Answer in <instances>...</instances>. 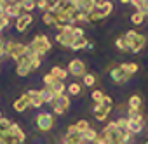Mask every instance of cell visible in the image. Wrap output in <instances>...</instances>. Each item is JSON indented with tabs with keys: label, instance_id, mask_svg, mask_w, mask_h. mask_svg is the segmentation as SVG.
Listing matches in <instances>:
<instances>
[{
	"label": "cell",
	"instance_id": "cell-25",
	"mask_svg": "<svg viewBox=\"0 0 148 144\" xmlns=\"http://www.w3.org/2000/svg\"><path fill=\"white\" fill-rule=\"evenodd\" d=\"M66 90H68L70 96H80V92H82V85H80L79 82H71L70 85H66Z\"/></svg>",
	"mask_w": 148,
	"mask_h": 144
},
{
	"label": "cell",
	"instance_id": "cell-46",
	"mask_svg": "<svg viewBox=\"0 0 148 144\" xmlns=\"http://www.w3.org/2000/svg\"><path fill=\"white\" fill-rule=\"evenodd\" d=\"M2 16H4V14H0V18H2Z\"/></svg>",
	"mask_w": 148,
	"mask_h": 144
},
{
	"label": "cell",
	"instance_id": "cell-35",
	"mask_svg": "<svg viewBox=\"0 0 148 144\" xmlns=\"http://www.w3.org/2000/svg\"><path fill=\"white\" fill-rule=\"evenodd\" d=\"M82 80H84V85H86V87H92V85L96 84V77L91 75V73H86V75L82 77Z\"/></svg>",
	"mask_w": 148,
	"mask_h": 144
},
{
	"label": "cell",
	"instance_id": "cell-39",
	"mask_svg": "<svg viewBox=\"0 0 148 144\" xmlns=\"http://www.w3.org/2000/svg\"><path fill=\"white\" fill-rule=\"evenodd\" d=\"M30 56H32V54H30ZM40 62H42V59H38V57H35V56H32V71L38 69Z\"/></svg>",
	"mask_w": 148,
	"mask_h": 144
},
{
	"label": "cell",
	"instance_id": "cell-14",
	"mask_svg": "<svg viewBox=\"0 0 148 144\" xmlns=\"http://www.w3.org/2000/svg\"><path fill=\"white\" fill-rule=\"evenodd\" d=\"M32 23H33V16H32V14H21V16L16 19V31L25 33Z\"/></svg>",
	"mask_w": 148,
	"mask_h": 144
},
{
	"label": "cell",
	"instance_id": "cell-4",
	"mask_svg": "<svg viewBox=\"0 0 148 144\" xmlns=\"http://www.w3.org/2000/svg\"><path fill=\"white\" fill-rule=\"evenodd\" d=\"M35 125H37L38 130L49 132V130L54 127V115H52V113H47V111L38 113V115L35 116Z\"/></svg>",
	"mask_w": 148,
	"mask_h": 144
},
{
	"label": "cell",
	"instance_id": "cell-45",
	"mask_svg": "<svg viewBox=\"0 0 148 144\" xmlns=\"http://www.w3.org/2000/svg\"><path fill=\"white\" fill-rule=\"evenodd\" d=\"M143 144H148V141H146V142H143Z\"/></svg>",
	"mask_w": 148,
	"mask_h": 144
},
{
	"label": "cell",
	"instance_id": "cell-26",
	"mask_svg": "<svg viewBox=\"0 0 148 144\" xmlns=\"http://www.w3.org/2000/svg\"><path fill=\"white\" fill-rule=\"evenodd\" d=\"M51 90H52V94L58 97V96H63V94L66 92V85H64V82H59V80H58V82L51 87Z\"/></svg>",
	"mask_w": 148,
	"mask_h": 144
},
{
	"label": "cell",
	"instance_id": "cell-11",
	"mask_svg": "<svg viewBox=\"0 0 148 144\" xmlns=\"http://www.w3.org/2000/svg\"><path fill=\"white\" fill-rule=\"evenodd\" d=\"M5 135H9V137H12V139H16V142L18 144H23L25 141H26V134L21 130V127L18 125V123H11V127H9V130H7V134Z\"/></svg>",
	"mask_w": 148,
	"mask_h": 144
},
{
	"label": "cell",
	"instance_id": "cell-38",
	"mask_svg": "<svg viewBox=\"0 0 148 144\" xmlns=\"http://www.w3.org/2000/svg\"><path fill=\"white\" fill-rule=\"evenodd\" d=\"M49 4H51V2H47V0H38V2H37V9H40L42 12H47Z\"/></svg>",
	"mask_w": 148,
	"mask_h": 144
},
{
	"label": "cell",
	"instance_id": "cell-28",
	"mask_svg": "<svg viewBox=\"0 0 148 144\" xmlns=\"http://www.w3.org/2000/svg\"><path fill=\"white\" fill-rule=\"evenodd\" d=\"M103 97H105V92L99 90V89H94V90L91 92V99L94 101V104H99V103L103 101Z\"/></svg>",
	"mask_w": 148,
	"mask_h": 144
},
{
	"label": "cell",
	"instance_id": "cell-9",
	"mask_svg": "<svg viewBox=\"0 0 148 144\" xmlns=\"http://www.w3.org/2000/svg\"><path fill=\"white\" fill-rule=\"evenodd\" d=\"M110 78H112L117 85H124V84H127V80L131 78V75H127L125 71H124V68L119 64V66H115V68L110 71Z\"/></svg>",
	"mask_w": 148,
	"mask_h": 144
},
{
	"label": "cell",
	"instance_id": "cell-19",
	"mask_svg": "<svg viewBox=\"0 0 148 144\" xmlns=\"http://www.w3.org/2000/svg\"><path fill=\"white\" fill-rule=\"evenodd\" d=\"M38 94H40V99L44 101V104H45V103H49V104H52V101L56 99V96L52 94V90H51V87H44L42 90H38Z\"/></svg>",
	"mask_w": 148,
	"mask_h": 144
},
{
	"label": "cell",
	"instance_id": "cell-21",
	"mask_svg": "<svg viewBox=\"0 0 148 144\" xmlns=\"http://www.w3.org/2000/svg\"><path fill=\"white\" fill-rule=\"evenodd\" d=\"M134 7H136V12H141L143 16H148V0H132L131 2Z\"/></svg>",
	"mask_w": 148,
	"mask_h": 144
},
{
	"label": "cell",
	"instance_id": "cell-16",
	"mask_svg": "<svg viewBox=\"0 0 148 144\" xmlns=\"http://www.w3.org/2000/svg\"><path fill=\"white\" fill-rule=\"evenodd\" d=\"M26 97H28V101H30V108H40V106H44V101L40 99L38 90L30 89V90L26 92Z\"/></svg>",
	"mask_w": 148,
	"mask_h": 144
},
{
	"label": "cell",
	"instance_id": "cell-41",
	"mask_svg": "<svg viewBox=\"0 0 148 144\" xmlns=\"http://www.w3.org/2000/svg\"><path fill=\"white\" fill-rule=\"evenodd\" d=\"M7 26H9V18L2 16V18H0V31H2L4 28H7Z\"/></svg>",
	"mask_w": 148,
	"mask_h": 144
},
{
	"label": "cell",
	"instance_id": "cell-44",
	"mask_svg": "<svg viewBox=\"0 0 148 144\" xmlns=\"http://www.w3.org/2000/svg\"><path fill=\"white\" fill-rule=\"evenodd\" d=\"M87 49H89V50L94 49V43H92V42H87Z\"/></svg>",
	"mask_w": 148,
	"mask_h": 144
},
{
	"label": "cell",
	"instance_id": "cell-32",
	"mask_svg": "<svg viewBox=\"0 0 148 144\" xmlns=\"http://www.w3.org/2000/svg\"><path fill=\"white\" fill-rule=\"evenodd\" d=\"M42 21H44V24H47V26H54V23H56L54 16L49 14V12H42Z\"/></svg>",
	"mask_w": 148,
	"mask_h": 144
},
{
	"label": "cell",
	"instance_id": "cell-12",
	"mask_svg": "<svg viewBox=\"0 0 148 144\" xmlns=\"http://www.w3.org/2000/svg\"><path fill=\"white\" fill-rule=\"evenodd\" d=\"M92 111H94V116H96L98 122H105V120L108 118L110 111H112V106L99 103V104H94V106H92Z\"/></svg>",
	"mask_w": 148,
	"mask_h": 144
},
{
	"label": "cell",
	"instance_id": "cell-43",
	"mask_svg": "<svg viewBox=\"0 0 148 144\" xmlns=\"http://www.w3.org/2000/svg\"><path fill=\"white\" fill-rule=\"evenodd\" d=\"M4 56H7V54H5V43H4L2 47H0V59H2Z\"/></svg>",
	"mask_w": 148,
	"mask_h": 144
},
{
	"label": "cell",
	"instance_id": "cell-18",
	"mask_svg": "<svg viewBox=\"0 0 148 144\" xmlns=\"http://www.w3.org/2000/svg\"><path fill=\"white\" fill-rule=\"evenodd\" d=\"M127 104H129V111H141V104H143L141 96H139V94H132V96L129 97Z\"/></svg>",
	"mask_w": 148,
	"mask_h": 144
},
{
	"label": "cell",
	"instance_id": "cell-13",
	"mask_svg": "<svg viewBox=\"0 0 148 144\" xmlns=\"http://www.w3.org/2000/svg\"><path fill=\"white\" fill-rule=\"evenodd\" d=\"M98 14H99V18L103 19V18H108L110 14H112V11H113V4L112 2H94V7H92Z\"/></svg>",
	"mask_w": 148,
	"mask_h": 144
},
{
	"label": "cell",
	"instance_id": "cell-42",
	"mask_svg": "<svg viewBox=\"0 0 148 144\" xmlns=\"http://www.w3.org/2000/svg\"><path fill=\"white\" fill-rule=\"evenodd\" d=\"M66 134H79V130H77V127H75V125H68Z\"/></svg>",
	"mask_w": 148,
	"mask_h": 144
},
{
	"label": "cell",
	"instance_id": "cell-23",
	"mask_svg": "<svg viewBox=\"0 0 148 144\" xmlns=\"http://www.w3.org/2000/svg\"><path fill=\"white\" fill-rule=\"evenodd\" d=\"M63 144H84L80 134H66L63 137Z\"/></svg>",
	"mask_w": 148,
	"mask_h": 144
},
{
	"label": "cell",
	"instance_id": "cell-33",
	"mask_svg": "<svg viewBox=\"0 0 148 144\" xmlns=\"http://www.w3.org/2000/svg\"><path fill=\"white\" fill-rule=\"evenodd\" d=\"M145 18H146V16H143L141 12H134V14L131 16V23H132V24H143V23H145Z\"/></svg>",
	"mask_w": 148,
	"mask_h": 144
},
{
	"label": "cell",
	"instance_id": "cell-17",
	"mask_svg": "<svg viewBox=\"0 0 148 144\" xmlns=\"http://www.w3.org/2000/svg\"><path fill=\"white\" fill-rule=\"evenodd\" d=\"M12 108H14V111H18V113H25V111L30 108V101H28L26 94H23L21 97H18V99L12 103Z\"/></svg>",
	"mask_w": 148,
	"mask_h": 144
},
{
	"label": "cell",
	"instance_id": "cell-29",
	"mask_svg": "<svg viewBox=\"0 0 148 144\" xmlns=\"http://www.w3.org/2000/svg\"><path fill=\"white\" fill-rule=\"evenodd\" d=\"M87 42H89V40H86V38L75 40V42H73V45H71L70 49H71V50H82V49H86V47H87Z\"/></svg>",
	"mask_w": 148,
	"mask_h": 144
},
{
	"label": "cell",
	"instance_id": "cell-40",
	"mask_svg": "<svg viewBox=\"0 0 148 144\" xmlns=\"http://www.w3.org/2000/svg\"><path fill=\"white\" fill-rule=\"evenodd\" d=\"M94 144H112V142H110V139H108L106 135H103V134H99Z\"/></svg>",
	"mask_w": 148,
	"mask_h": 144
},
{
	"label": "cell",
	"instance_id": "cell-2",
	"mask_svg": "<svg viewBox=\"0 0 148 144\" xmlns=\"http://www.w3.org/2000/svg\"><path fill=\"white\" fill-rule=\"evenodd\" d=\"M51 40H49V37L47 35H37V37H33V40L28 43V49H30V54L32 56H35V57H38V59H42L49 50H51Z\"/></svg>",
	"mask_w": 148,
	"mask_h": 144
},
{
	"label": "cell",
	"instance_id": "cell-30",
	"mask_svg": "<svg viewBox=\"0 0 148 144\" xmlns=\"http://www.w3.org/2000/svg\"><path fill=\"white\" fill-rule=\"evenodd\" d=\"M71 35H73V38H75V40L86 38V35H84V30H82L80 26H71Z\"/></svg>",
	"mask_w": 148,
	"mask_h": 144
},
{
	"label": "cell",
	"instance_id": "cell-27",
	"mask_svg": "<svg viewBox=\"0 0 148 144\" xmlns=\"http://www.w3.org/2000/svg\"><path fill=\"white\" fill-rule=\"evenodd\" d=\"M120 66L124 68L125 73H127V75H131V77H132L134 73H138V69H139V66H138L136 62H122Z\"/></svg>",
	"mask_w": 148,
	"mask_h": 144
},
{
	"label": "cell",
	"instance_id": "cell-5",
	"mask_svg": "<svg viewBox=\"0 0 148 144\" xmlns=\"http://www.w3.org/2000/svg\"><path fill=\"white\" fill-rule=\"evenodd\" d=\"M68 109H70V96L63 94V96H58L52 101V111H54V115L63 116Z\"/></svg>",
	"mask_w": 148,
	"mask_h": 144
},
{
	"label": "cell",
	"instance_id": "cell-22",
	"mask_svg": "<svg viewBox=\"0 0 148 144\" xmlns=\"http://www.w3.org/2000/svg\"><path fill=\"white\" fill-rule=\"evenodd\" d=\"M98 135H99V134H98L94 128H87L86 132H82V134H80V137H82V141H84V142H96Z\"/></svg>",
	"mask_w": 148,
	"mask_h": 144
},
{
	"label": "cell",
	"instance_id": "cell-10",
	"mask_svg": "<svg viewBox=\"0 0 148 144\" xmlns=\"http://www.w3.org/2000/svg\"><path fill=\"white\" fill-rule=\"evenodd\" d=\"M145 127V120L141 115H136V116H131L127 118V132H131L132 135L134 134H139Z\"/></svg>",
	"mask_w": 148,
	"mask_h": 144
},
{
	"label": "cell",
	"instance_id": "cell-31",
	"mask_svg": "<svg viewBox=\"0 0 148 144\" xmlns=\"http://www.w3.org/2000/svg\"><path fill=\"white\" fill-rule=\"evenodd\" d=\"M75 127H77L79 134H82V132H86L87 128H91V123H89L87 120H79V122L75 123Z\"/></svg>",
	"mask_w": 148,
	"mask_h": 144
},
{
	"label": "cell",
	"instance_id": "cell-34",
	"mask_svg": "<svg viewBox=\"0 0 148 144\" xmlns=\"http://www.w3.org/2000/svg\"><path fill=\"white\" fill-rule=\"evenodd\" d=\"M56 82H58V78H56L52 73H47V75H44V85H45V87H52Z\"/></svg>",
	"mask_w": 148,
	"mask_h": 144
},
{
	"label": "cell",
	"instance_id": "cell-1",
	"mask_svg": "<svg viewBox=\"0 0 148 144\" xmlns=\"http://www.w3.org/2000/svg\"><path fill=\"white\" fill-rule=\"evenodd\" d=\"M122 37H124V42H125V45H127V50L132 52V54L141 52V50L145 49V45H146V40H148L146 35L138 33L136 30H127V33L122 35Z\"/></svg>",
	"mask_w": 148,
	"mask_h": 144
},
{
	"label": "cell",
	"instance_id": "cell-20",
	"mask_svg": "<svg viewBox=\"0 0 148 144\" xmlns=\"http://www.w3.org/2000/svg\"><path fill=\"white\" fill-rule=\"evenodd\" d=\"M49 73H52V75H54L59 82H64V78L68 77V71H66L64 68H61V66H52Z\"/></svg>",
	"mask_w": 148,
	"mask_h": 144
},
{
	"label": "cell",
	"instance_id": "cell-8",
	"mask_svg": "<svg viewBox=\"0 0 148 144\" xmlns=\"http://www.w3.org/2000/svg\"><path fill=\"white\" fill-rule=\"evenodd\" d=\"M56 42H58L61 47L70 49V47L73 45V42H75V38H73V35H71V26H66L63 31H59V33L56 35Z\"/></svg>",
	"mask_w": 148,
	"mask_h": 144
},
{
	"label": "cell",
	"instance_id": "cell-3",
	"mask_svg": "<svg viewBox=\"0 0 148 144\" xmlns=\"http://www.w3.org/2000/svg\"><path fill=\"white\" fill-rule=\"evenodd\" d=\"M30 52L28 45L25 43H19V42H5V54L11 57V59H19L23 56H26Z\"/></svg>",
	"mask_w": 148,
	"mask_h": 144
},
{
	"label": "cell",
	"instance_id": "cell-15",
	"mask_svg": "<svg viewBox=\"0 0 148 144\" xmlns=\"http://www.w3.org/2000/svg\"><path fill=\"white\" fill-rule=\"evenodd\" d=\"M21 5H19V2H7V7H5V12H4V16L5 18H14V19H18L19 16H21Z\"/></svg>",
	"mask_w": 148,
	"mask_h": 144
},
{
	"label": "cell",
	"instance_id": "cell-37",
	"mask_svg": "<svg viewBox=\"0 0 148 144\" xmlns=\"http://www.w3.org/2000/svg\"><path fill=\"white\" fill-rule=\"evenodd\" d=\"M115 45H117V49L119 50H127V45H125V42H124V37H119L117 40H115Z\"/></svg>",
	"mask_w": 148,
	"mask_h": 144
},
{
	"label": "cell",
	"instance_id": "cell-7",
	"mask_svg": "<svg viewBox=\"0 0 148 144\" xmlns=\"http://www.w3.org/2000/svg\"><path fill=\"white\" fill-rule=\"evenodd\" d=\"M16 73L19 77H26V75L32 73V56H30V52L16 61Z\"/></svg>",
	"mask_w": 148,
	"mask_h": 144
},
{
	"label": "cell",
	"instance_id": "cell-36",
	"mask_svg": "<svg viewBox=\"0 0 148 144\" xmlns=\"http://www.w3.org/2000/svg\"><path fill=\"white\" fill-rule=\"evenodd\" d=\"M115 125H117V128H119L120 132H125V130H127V118H119V120L115 122Z\"/></svg>",
	"mask_w": 148,
	"mask_h": 144
},
{
	"label": "cell",
	"instance_id": "cell-6",
	"mask_svg": "<svg viewBox=\"0 0 148 144\" xmlns=\"http://www.w3.org/2000/svg\"><path fill=\"white\" fill-rule=\"evenodd\" d=\"M66 71H68V75H73V77H84L87 73V68L82 59H71L68 62Z\"/></svg>",
	"mask_w": 148,
	"mask_h": 144
},
{
	"label": "cell",
	"instance_id": "cell-24",
	"mask_svg": "<svg viewBox=\"0 0 148 144\" xmlns=\"http://www.w3.org/2000/svg\"><path fill=\"white\" fill-rule=\"evenodd\" d=\"M21 5V11H25V14H32L33 9H37V2H33V0H23V2H19Z\"/></svg>",
	"mask_w": 148,
	"mask_h": 144
}]
</instances>
